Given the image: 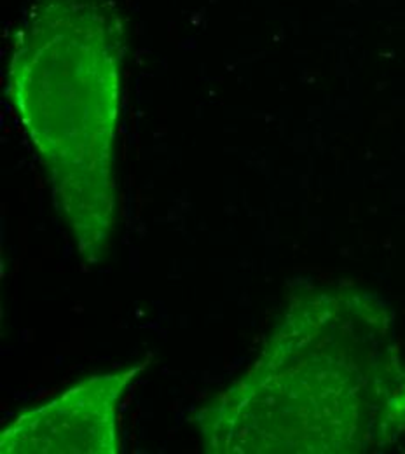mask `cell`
<instances>
[{
    "label": "cell",
    "instance_id": "cell-1",
    "mask_svg": "<svg viewBox=\"0 0 405 454\" xmlns=\"http://www.w3.org/2000/svg\"><path fill=\"white\" fill-rule=\"evenodd\" d=\"M253 369L198 418L208 453H309V437H318L327 421L332 453L360 451L385 409L399 405V383L388 356L386 333L362 349L336 348L322 376V336L295 331L285 318Z\"/></svg>",
    "mask_w": 405,
    "mask_h": 454
},
{
    "label": "cell",
    "instance_id": "cell-2",
    "mask_svg": "<svg viewBox=\"0 0 405 454\" xmlns=\"http://www.w3.org/2000/svg\"><path fill=\"white\" fill-rule=\"evenodd\" d=\"M145 367L95 376L19 416L0 439L2 453H116V403Z\"/></svg>",
    "mask_w": 405,
    "mask_h": 454
}]
</instances>
